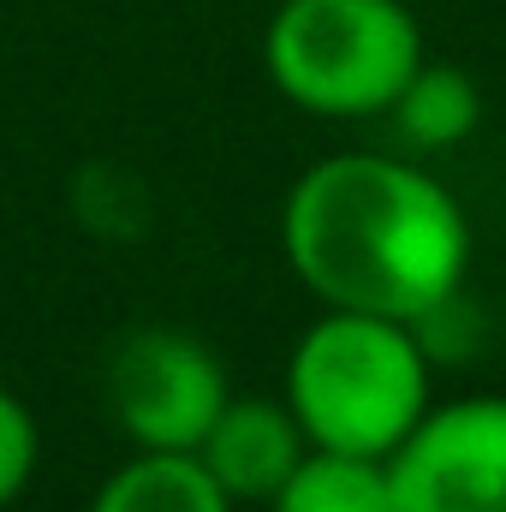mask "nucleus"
Listing matches in <instances>:
<instances>
[{
    "mask_svg": "<svg viewBox=\"0 0 506 512\" xmlns=\"http://www.w3.org/2000/svg\"><path fill=\"white\" fill-rule=\"evenodd\" d=\"M280 245L322 310H370L423 328L459 304L471 221L429 167L346 149L298 173L280 209Z\"/></svg>",
    "mask_w": 506,
    "mask_h": 512,
    "instance_id": "f257e3e1",
    "label": "nucleus"
},
{
    "mask_svg": "<svg viewBox=\"0 0 506 512\" xmlns=\"http://www.w3.org/2000/svg\"><path fill=\"white\" fill-rule=\"evenodd\" d=\"M286 405L310 447L387 459L435 405L429 352L411 322L322 310L286 358Z\"/></svg>",
    "mask_w": 506,
    "mask_h": 512,
    "instance_id": "f03ea898",
    "label": "nucleus"
},
{
    "mask_svg": "<svg viewBox=\"0 0 506 512\" xmlns=\"http://www.w3.org/2000/svg\"><path fill=\"white\" fill-rule=\"evenodd\" d=\"M423 54V24L405 0H280L262 30L268 84L322 120L387 114Z\"/></svg>",
    "mask_w": 506,
    "mask_h": 512,
    "instance_id": "7ed1b4c3",
    "label": "nucleus"
},
{
    "mask_svg": "<svg viewBox=\"0 0 506 512\" xmlns=\"http://www.w3.org/2000/svg\"><path fill=\"white\" fill-rule=\"evenodd\" d=\"M227 399V364L185 328H137L108 364L114 423L143 453H197Z\"/></svg>",
    "mask_w": 506,
    "mask_h": 512,
    "instance_id": "20e7f679",
    "label": "nucleus"
},
{
    "mask_svg": "<svg viewBox=\"0 0 506 512\" xmlns=\"http://www.w3.org/2000/svg\"><path fill=\"white\" fill-rule=\"evenodd\" d=\"M399 512H506V399H441L387 453Z\"/></svg>",
    "mask_w": 506,
    "mask_h": 512,
    "instance_id": "39448f33",
    "label": "nucleus"
},
{
    "mask_svg": "<svg viewBox=\"0 0 506 512\" xmlns=\"http://www.w3.org/2000/svg\"><path fill=\"white\" fill-rule=\"evenodd\" d=\"M304 453H310V435L298 429L292 405L268 393H233L197 447L203 471L227 489L233 507H268Z\"/></svg>",
    "mask_w": 506,
    "mask_h": 512,
    "instance_id": "423d86ee",
    "label": "nucleus"
},
{
    "mask_svg": "<svg viewBox=\"0 0 506 512\" xmlns=\"http://www.w3.org/2000/svg\"><path fill=\"white\" fill-rule=\"evenodd\" d=\"M387 120L399 131V143L417 149V155L459 149L471 131L483 126V90H477V78H471L465 66L423 54V66H417V72L405 78V90L393 96Z\"/></svg>",
    "mask_w": 506,
    "mask_h": 512,
    "instance_id": "0eeeda50",
    "label": "nucleus"
},
{
    "mask_svg": "<svg viewBox=\"0 0 506 512\" xmlns=\"http://www.w3.org/2000/svg\"><path fill=\"white\" fill-rule=\"evenodd\" d=\"M90 512H233L227 489L203 471L197 453H131L96 489Z\"/></svg>",
    "mask_w": 506,
    "mask_h": 512,
    "instance_id": "6e6552de",
    "label": "nucleus"
},
{
    "mask_svg": "<svg viewBox=\"0 0 506 512\" xmlns=\"http://www.w3.org/2000/svg\"><path fill=\"white\" fill-rule=\"evenodd\" d=\"M268 512H399V507H393L387 459L310 447L298 459V471L274 489Z\"/></svg>",
    "mask_w": 506,
    "mask_h": 512,
    "instance_id": "1a4fd4ad",
    "label": "nucleus"
},
{
    "mask_svg": "<svg viewBox=\"0 0 506 512\" xmlns=\"http://www.w3.org/2000/svg\"><path fill=\"white\" fill-rule=\"evenodd\" d=\"M36 465H42V429H36V411H30L12 387H0V512L30 489Z\"/></svg>",
    "mask_w": 506,
    "mask_h": 512,
    "instance_id": "9d476101",
    "label": "nucleus"
}]
</instances>
